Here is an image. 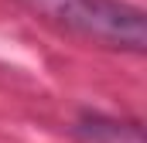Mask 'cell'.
Listing matches in <instances>:
<instances>
[{"label":"cell","instance_id":"cell-1","mask_svg":"<svg viewBox=\"0 0 147 143\" xmlns=\"http://www.w3.org/2000/svg\"><path fill=\"white\" fill-rule=\"evenodd\" d=\"M21 3L51 27L75 34L89 44L120 51H144L147 44L144 14L120 0H21Z\"/></svg>","mask_w":147,"mask_h":143}]
</instances>
